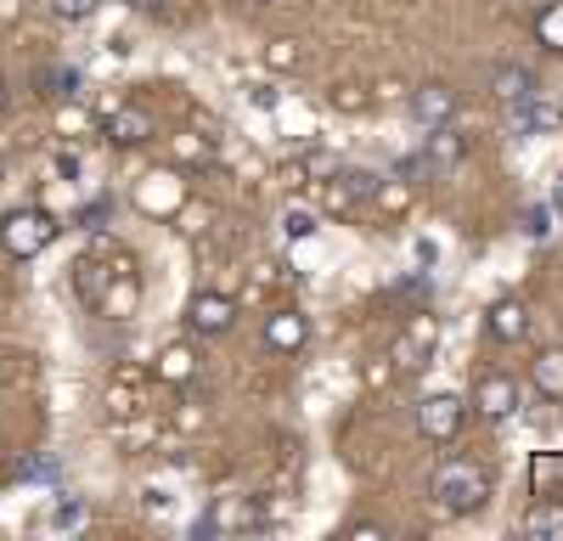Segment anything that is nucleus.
<instances>
[{
	"label": "nucleus",
	"mask_w": 563,
	"mask_h": 541,
	"mask_svg": "<svg viewBox=\"0 0 563 541\" xmlns=\"http://www.w3.org/2000/svg\"><path fill=\"white\" fill-rule=\"evenodd\" d=\"M411 119L429 124V130H434V124H451V119H456V90H451L445 79L417 85V90H411Z\"/></svg>",
	"instance_id": "nucleus-7"
},
{
	"label": "nucleus",
	"mask_w": 563,
	"mask_h": 541,
	"mask_svg": "<svg viewBox=\"0 0 563 541\" xmlns=\"http://www.w3.org/2000/svg\"><path fill=\"white\" fill-rule=\"evenodd\" d=\"M350 536H355V541H384V525H355Z\"/></svg>",
	"instance_id": "nucleus-31"
},
{
	"label": "nucleus",
	"mask_w": 563,
	"mask_h": 541,
	"mask_svg": "<svg viewBox=\"0 0 563 541\" xmlns=\"http://www.w3.org/2000/svg\"><path fill=\"white\" fill-rule=\"evenodd\" d=\"M124 7H135V12H153V7H158V0H124Z\"/></svg>",
	"instance_id": "nucleus-33"
},
{
	"label": "nucleus",
	"mask_w": 563,
	"mask_h": 541,
	"mask_svg": "<svg viewBox=\"0 0 563 541\" xmlns=\"http://www.w3.org/2000/svg\"><path fill=\"white\" fill-rule=\"evenodd\" d=\"M530 384H536L547 400H563V350H541V355H536Z\"/></svg>",
	"instance_id": "nucleus-14"
},
{
	"label": "nucleus",
	"mask_w": 563,
	"mask_h": 541,
	"mask_svg": "<svg viewBox=\"0 0 563 541\" xmlns=\"http://www.w3.org/2000/svg\"><path fill=\"white\" fill-rule=\"evenodd\" d=\"M231 322H238V305H231L225 294H198V299H192V310H186V328L203 333V339L231 333Z\"/></svg>",
	"instance_id": "nucleus-6"
},
{
	"label": "nucleus",
	"mask_w": 563,
	"mask_h": 541,
	"mask_svg": "<svg viewBox=\"0 0 563 541\" xmlns=\"http://www.w3.org/2000/svg\"><path fill=\"white\" fill-rule=\"evenodd\" d=\"M536 40L547 45V52H558V57H563V0H552V7H541V12H536Z\"/></svg>",
	"instance_id": "nucleus-16"
},
{
	"label": "nucleus",
	"mask_w": 563,
	"mask_h": 541,
	"mask_svg": "<svg viewBox=\"0 0 563 541\" xmlns=\"http://www.w3.org/2000/svg\"><path fill=\"white\" fill-rule=\"evenodd\" d=\"M389 299H395V305H411V310H429V299H434L429 270H422V277H411V283H395V288H389Z\"/></svg>",
	"instance_id": "nucleus-17"
},
{
	"label": "nucleus",
	"mask_w": 563,
	"mask_h": 541,
	"mask_svg": "<svg viewBox=\"0 0 563 541\" xmlns=\"http://www.w3.org/2000/svg\"><path fill=\"white\" fill-rule=\"evenodd\" d=\"M97 7H102V0H52V12H57L63 23H85Z\"/></svg>",
	"instance_id": "nucleus-21"
},
{
	"label": "nucleus",
	"mask_w": 563,
	"mask_h": 541,
	"mask_svg": "<svg viewBox=\"0 0 563 541\" xmlns=\"http://www.w3.org/2000/svg\"><path fill=\"white\" fill-rule=\"evenodd\" d=\"M271 63H276V68H294V63H299L294 40H276V45H271Z\"/></svg>",
	"instance_id": "nucleus-28"
},
{
	"label": "nucleus",
	"mask_w": 563,
	"mask_h": 541,
	"mask_svg": "<svg viewBox=\"0 0 563 541\" xmlns=\"http://www.w3.org/2000/svg\"><path fill=\"white\" fill-rule=\"evenodd\" d=\"M79 519H85V508H79V503H63V508L52 514V525H79Z\"/></svg>",
	"instance_id": "nucleus-29"
},
{
	"label": "nucleus",
	"mask_w": 563,
	"mask_h": 541,
	"mask_svg": "<svg viewBox=\"0 0 563 541\" xmlns=\"http://www.w3.org/2000/svg\"><path fill=\"white\" fill-rule=\"evenodd\" d=\"M147 135H153V113H147V108L119 102V108L108 113V142H113V147H141Z\"/></svg>",
	"instance_id": "nucleus-9"
},
{
	"label": "nucleus",
	"mask_w": 563,
	"mask_h": 541,
	"mask_svg": "<svg viewBox=\"0 0 563 541\" xmlns=\"http://www.w3.org/2000/svg\"><path fill=\"white\" fill-rule=\"evenodd\" d=\"M74 283H79V294H85L90 305H97V299H102V265H90V260H85Z\"/></svg>",
	"instance_id": "nucleus-22"
},
{
	"label": "nucleus",
	"mask_w": 563,
	"mask_h": 541,
	"mask_svg": "<svg viewBox=\"0 0 563 541\" xmlns=\"http://www.w3.org/2000/svg\"><path fill=\"white\" fill-rule=\"evenodd\" d=\"M12 108V90H7V79H0V113H7Z\"/></svg>",
	"instance_id": "nucleus-32"
},
{
	"label": "nucleus",
	"mask_w": 563,
	"mask_h": 541,
	"mask_svg": "<svg viewBox=\"0 0 563 541\" xmlns=\"http://www.w3.org/2000/svg\"><path fill=\"white\" fill-rule=\"evenodd\" d=\"M265 525V514H260V503L254 496H220V503L198 519V541H209V536H243V530H260Z\"/></svg>",
	"instance_id": "nucleus-3"
},
{
	"label": "nucleus",
	"mask_w": 563,
	"mask_h": 541,
	"mask_svg": "<svg viewBox=\"0 0 563 541\" xmlns=\"http://www.w3.org/2000/svg\"><path fill=\"white\" fill-rule=\"evenodd\" d=\"M355 203H361V198H355V192H350V187H344V180H339V175H333V187H327V209H333V214H350V209H355Z\"/></svg>",
	"instance_id": "nucleus-24"
},
{
	"label": "nucleus",
	"mask_w": 563,
	"mask_h": 541,
	"mask_svg": "<svg viewBox=\"0 0 563 541\" xmlns=\"http://www.w3.org/2000/svg\"><path fill=\"white\" fill-rule=\"evenodd\" d=\"M0 180H7V158H0Z\"/></svg>",
	"instance_id": "nucleus-35"
},
{
	"label": "nucleus",
	"mask_w": 563,
	"mask_h": 541,
	"mask_svg": "<svg viewBox=\"0 0 563 541\" xmlns=\"http://www.w3.org/2000/svg\"><path fill=\"white\" fill-rule=\"evenodd\" d=\"M434 339H440L434 316H429V310H411V328H406V333L395 339V350H389V355H395V367H406V373L422 367V361L434 355Z\"/></svg>",
	"instance_id": "nucleus-5"
},
{
	"label": "nucleus",
	"mask_w": 563,
	"mask_h": 541,
	"mask_svg": "<svg viewBox=\"0 0 563 541\" xmlns=\"http://www.w3.org/2000/svg\"><path fill=\"white\" fill-rule=\"evenodd\" d=\"M305 339H310V328H305L299 310H276L265 322V344L271 350H305Z\"/></svg>",
	"instance_id": "nucleus-13"
},
{
	"label": "nucleus",
	"mask_w": 563,
	"mask_h": 541,
	"mask_svg": "<svg viewBox=\"0 0 563 541\" xmlns=\"http://www.w3.org/2000/svg\"><path fill=\"white\" fill-rule=\"evenodd\" d=\"M102 220H108V203H90V209L79 214V225H90V232H97V225H102Z\"/></svg>",
	"instance_id": "nucleus-30"
},
{
	"label": "nucleus",
	"mask_w": 563,
	"mask_h": 541,
	"mask_svg": "<svg viewBox=\"0 0 563 541\" xmlns=\"http://www.w3.org/2000/svg\"><path fill=\"white\" fill-rule=\"evenodd\" d=\"M552 124V113L530 97V102H519V108H512V130H519V135H536V130H547Z\"/></svg>",
	"instance_id": "nucleus-19"
},
{
	"label": "nucleus",
	"mask_w": 563,
	"mask_h": 541,
	"mask_svg": "<svg viewBox=\"0 0 563 541\" xmlns=\"http://www.w3.org/2000/svg\"><path fill=\"white\" fill-rule=\"evenodd\" d=\"M462 412H467V406H462L456 395H429V400L417 406V429H422V440H434V445L456 440V429H462Z\"/></svg>",
	"instance_id": "nucleus-4"
},
{
	"label": "nucleus",
	"mask_w": 563,
	"mask_h": 541,
	"mask_svg": "<svg viewBox=\"0 0 563 541\" xmlns=\"http://www.w3.org/2000/svg\"><path fill=\"white\" fill-rule=\"evenodd\" d=\"M18 479H57V457H29V463H18Z\"/></svg>",
	"instance_id": "nucleus-25"
},
{
	"label": "nucleus",
	"mask_w": 563,
	"mask_h": 541,
	"mask_svg": "<svg viewBox=\"0 0 563 541\" xmlns=\"http://www.w3.org/2000/svg\"><path fill=\"white\" fill-rule=\"evenodd\" d=\"M462 153H467L462 135L451 124H434L429 130V147H422V169H451V164H462Z\"/></svg>",
	"instance_id": "nucleus-12"
},
{
	"label": "nucleus",
	"mask_w": 563,
	"mask_h": 541,
	"mask_svg": "<svg viewBox=\"0 0 563 541\" xmlns=\"http://www.w3.org/2000/svg\"><path fill=\"white\" fill-rule=\"evenodd\" d=\"M525 536L536 541H563V503H536L525 514Z\"/></svg>",
	"instance_id": "nucleus-15"
},
{
	"label": "nucleus",
	"mask_w": 563,
	"mask_h": 541,
	"mask_svg": "<svg viewBox=\"0 0 563 541\" xmlns=\"http://www.w3.org/2000/svg\"><path fill=\"white\" fill-rule=\"evenodd\" d=\"M282 232H288V238H310V232H316V220H310L305 209H288V214H282Z\"/></svg>",
	"instance_id": "nucleus-26"
},
{
	"label": "nucleus",
	"mask_w": 563,
	"mask_h": 541,
	"mask_svg": "<svg viewBox=\"0 0 563 541\" xmlns=\"http://www.w3.org/2000/svg\"><path fill=\"white\" fill-rule=\"evenodd\" d=\"M339 180H344L355 198H372V192H378V175H372V169H344Z\"/></svg>",
	"instance_id": "nucleus-23"
},
{
	"label": "nucleus",
	"mask_w": 563,
	"mask_h": 541,
	"mask_svg": "<svg viewBox=\"0 0 563 541\" xmlns=\"http://www.w3.org/2000/svg\"><path fill=\"white\" fill-rule=\"evenodd\" d=\"M525 232H530V238L541 243V238L552 232V209H530V214H525Z\"/></svg>",
	"instance_id": "nucleus-27"
},
{
	"label": "nucleus",
	"mask_w": 563,
	"mask_h": 541,
	"mask_svg": "<svg viewBox=\"0 0 563 541\" xmlns=\"http://www.w3.org/2000/svg\"><path fill=\"white\" fill-rule=\"evenodd\" d=\"M512 406H519V378H507V373H485L479 384H474V412L479 418H507Z\"/></svg>",
	"instance_id": "nucleus-8"
},
{
	"label": "nucleus",
	"mask_w": 563,
	"mask_h": 541,
	"mask_svg": "<svg viewBox=\"0 0 563 541\" xmlns=\"http://www.w3.org/2000/svg\"><path fill=\"white\" fill-rule=\"evenodd\" d=\"M552 209H558V214H563V180H558V192H552Z\"/></svg>",
	"instance_id": "nucleus-34"
},
{
	"label": "nucleus",
	"mask_w": 563,
	"mask_h": 541,
	"mask_svg": "<svg viewBox=\"0 0 563 541\" xmlns=\"http://www.w3.org/2000/svg\"><path fill=\"white\" fill-rule=\"evenodd\" d=\"M74 90H79V74H74V68H45L40 97H74Z\"/></svg>",
	"instance_id": "nucleus-20"
},
{
	"label": "nucleus",
	"mask_w": 563,
	"mask_h": 541,
	"mask_svg": "<svg viewBox=\"0 0 563 541\" xmlns=\"http://www.w3.org/2000/svg\"><path fill=\"white\" fill-rule=\"evenodd\" d=\"M254 7H276V0H254Z\"/></svg>",
	"instance_id": "nucleus-36"
},
{
	"label": "nucleus",
	"mask_w": 563,
	"mask_h": 541,
	"mask_svg": "<svg viewBox=\"0 0 563 541\" xmlns=\"http://www.w3.org/2000/svg\"><path fill=\"white\" fill-rule=\"evenodd\" d=\"M490 90H496V102H507V108H519V102L541 97V90H536V74L519 68V63H501V68L490 74Z\"/></svg>",
	"instance_id": "nucleus-10"
},
{
	"label": "nucleus",
	"mask_w": 563,
	"mask_h": 541,
	"mask_svg": "<svg viewBox=\"0 0 563 541\" xmlns=\"http://www.w3.org/2000/svg\"><path fill=\"white\" fill-rule=\"evenodd\" d=\"M0 463H7V451H0Z\"/></svg>",
	"instance_id": "nucleus-37"
},
{
	"label": "nucleus",
	"mask_w": 563,
	"mask_h": 541,
	"mask_svg": "<svg viewBox=\"0 0 563 541\" xmlns=\"http://www.w3.org/2000/svg\"><path fill=\"white\" fill-rule=\"evenodd\" d=\"M485 328H490V339H501V344H519V339L530 333V310H525L519 299H496Z\"/></svg>",
	"instance_id": "nucleus-11"
},
{
	"label": "nucleus",
	"mask_w": 563,
	"mask_h": 541,
	"mask_svg": "<svg viewBox=\"0 0 563 541\" xmlns=\"http://www.w3.org/2000/svg\"><path fill=\"white\" fill-rule=\"evenodd\" d=\"M57 214H45V209H12L7 220H0V243H7L12 260H34L57 243Z\"/></svg>",
	"instance_id": "nucleus-2"
},
{
	"label": "nucleus",
	"mask_w": 563,
	"mask_h": 541,
	"mask_svg": "<svg viewBox=\"0 0 563 541\" xmlns=\"http://www.w3.org/2000/svg\"><path fill=\"white\" fill-rule=\"evenodd\" d=\"M158 378H169V384H186V378H192V350H186V344L164 350V361H158Z\"/></svg>",
	"instance_id": "nucleus-18"
},
{
	"label": "nucleus",
	"mask_w": 563,
	"mask_h": 541,
	"mask_svg": "<svg viewBox=\"0 0 563 541\" xmlns=\"http://www.w3.org/2000/svg\"><path fill=\"white\" fill-rule=\"evenodd\" d=\"M434 503L445 508V514H479L485 503H490V474L474 463V457H445L440 468H434Z\"/></svg>",
	"instance_id": "nucleus-1"
}]
</instances>
